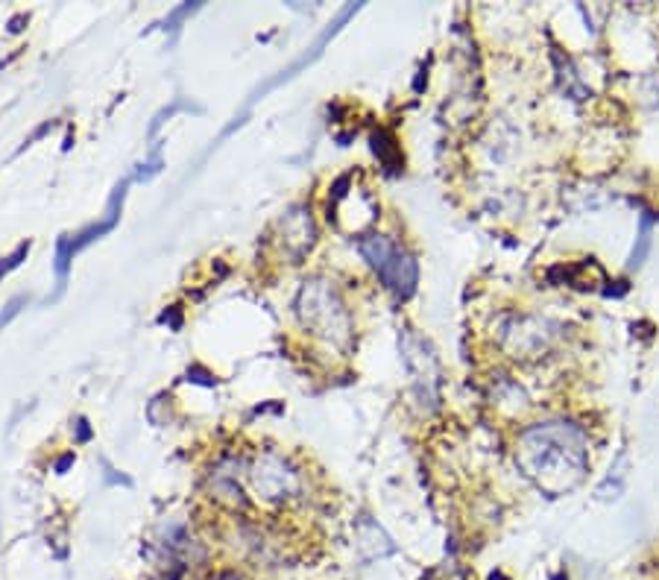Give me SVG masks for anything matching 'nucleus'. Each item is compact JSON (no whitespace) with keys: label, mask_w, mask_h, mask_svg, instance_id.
I'll list each match as a JSON object with an SVG mask.
<instances>
[{"label":"nucleus","mask_w":659,"mask_h":580,"mask_svg":"<svg viewBox=\"0 0 659 580\" xmlns=\"http://www.w3.org/2000/svg\"><path fill=\"white\" fill-rule=\"evenodd\" d=\"M516 467L542 496L560 499L578 490L589 472V440L569 419H546L522 428L513 446Z\"/></svg>","instance_id":"f257e3e1"},{"label":"nucleus","mask_w":659,"mask_h":580,"mask_svg":"<svg viewBox=\"0 0 659 580\" xmlns=\"http://www.w3.org/2000/svg\"><path fill=\"white\" fill-rule=\"evenodd\" d=\"M293 314H297L302 331H308L322 347L335 349V352L352 349L355 317L338 284L326 276H308L306 282L299 284Z\"/></svg>","instance_id":"f03ea898"},{"label":"nucleus","mask_w":659,"mask_h":580,"mask_svg":"<svg viewBox=\"0 0 659 580\" xmlns=\"http://www.w3.org/2000/svg\"><path fill=\"white\" fill-rule=\"evenodd\" d=\"M358 252L367 264L372 267V273L381 279L396 299H410L417 293L419 284V264L417 258L405 250L402 243H396L393 238H387L381 232L363 234L358 241Z\"/></svg>","instance_id":"7ed1b4c3"},{"label":"nucleus","mask_w":659,"mask_h":580,"mask_svg":"<svg viewBox=\"0 0 659 580\" xmlns=\"http://www.w3.org/2000/svg\"><path fill=\"white\" fill-rule=\"evenodd\" d=\"M247 481L258 499L270 501V504H284L306 492V472L276 449L258 451L247 463Z\"/></svg>","instance_id":"20e7f679"},{"label":"nucleus","mask_w":659,"mask_h":580,"mask_svg":"<svg viewBox=\"0 0 659 580\" xmlns=\"http://www.w3.org/2000/svg\"><path fill=\"white\" fill-rule=\"evenodd\" d=\"M560 326L548 317L510 314L499 322V349L516 361H539L555 352Z\"/></svg>","instance_id":"39448f33"},{"label":"nucleus","mask_w":659,"mask_h":580,"mask_svg":"<svg viewBox=\"0 0 659 580\" xmlns=\"http://www.w3.org/2000/svg\"><path fill=\"white\" fill-rule=\"evenodd\" d=\"M132 186V177H127L121 182V186L114 188L112 197H109V206H106V218L100 220V223L94 226H86L82 232L77 234H62L57 243V264H53V270H57V288L59 293L64 290V284H68V273H71V261L77 252H82L89 243L100 241L106 232H112L114 226H118V220H121V211H123V200H127V188Z\"/></svg>","instance_id":"423d86ee"},{"label":"nucleus","mask_w":659,"mask_h":580,"mask_svg":"<svg viewBox=\"0 0 659 580\" xmlns=\"http://www.w3.org/2000/svg\"><path fill=\"white\" fill-rule=\"evenodd\" d=\"M399 349H402V361L408 367L410 379H413V390H417V399L428 408H437L440 404V361H437L435 349L428 347L426 340L413 334L410 329H405L399 334Z\"/></svg>","instance_id":"0eeeda50"},{"label":"nucleus","mask_w":659,"mask_h":580,"mask_svg":"<svg viewBox=\"0 0 659 580\" xmlns=\"http://www.w3.org/2000/svg\"><path fill=\"white\" fill-rule=\"evenodd\" d=\"M276 234H279L276 241H279L284 256L293 258V261H302L317 243V223L311 209L308 206H290L279 218V223H276Z\"/></svg>","instance_id":"6e6552de"},{"label":"nucleus","mask_w":659,"mask_h":580,"mask_svg":"<svg viewBox=\"0 0 659 580\" xmlns=\"http://www.w3.org/2000/svg\"><path fill=\"white\" fill-rule=\"evenodd\" d=\"M355 540H358V551H361L363 560H378V557H387L396 551L393 540L367 516L355 528Z\"/></svg>","instance_id":"1a4fd4ad"},{"label":"nucleus","mask_w":659,"mask_h":580,"mask_svg":"<svg viewBox=\"0 0 659 580\" xmlns=\"http://www.w3.org/2000/svg\"><path fill=\"white\" fill-rule=\"evenodd\" d=\"M372 153L378 156V161L385 164L387 173H399L402 170V150L396 144L393 132H387V129H378L372 132Z\"/></svg>","instance_id":"9d476101"},{"label":"nucleus","mask_w":659,"mask_h":580,"mask_svg":"<svg viewBox=\"0 0 659 580\" xmlns=\"http://www.w3.org/2000/svg\"><path fill=\"white\" fill-rule=\"evenodd\" d=\"M27 256H30V241H21L16 250L9 252L7 258H0V279L12 273V270H18V267H21V261H24Z\"/></svg>","instance_id":"9b49d317"},{"label":"nucleus","mask_w":659,"mask_h":580,"mask_svg":"<svg viewBox=\"0 0 659 580\" xmlns=\"http://www.w3.org/2000/svg\"><path fill=\"white\" fill-rule=\"evenodd\" d=\"M182 109H188V112H191V103H186V100H173L168 109H161V112L153 118V123H150V138H156V132H159V129L164 127V123H168L173 114L182 112Z\"/></svg>","instance_id":"f8f14e48"},{"label":"nucleus","mask_w":659,"mask_h":580,"mask_svg":"<svg viewBox=\"0 0 659 580\" xmlns=\"http://www.w3.org/2000/svg\"><path fill=\"white\" fill-rule=\"evenodd\" d=\"M27 306V297H12L7 302V308H3V311H0V331L7 329L9 322L16 320L18 314H21V308Z\"/></svg>","instance_id":"ddd939ff"},{"label":"nucleus","mask_w":659,"mask_h":580,"mask_svg":"<svg viewBox=\"0 0 659 580\" xmlns=\"http://www.w3.org/2000/svg\"><path fill=\"white\" fill-rule=\"evenodd\" d=\"M188 381H193V384H202V387L218 384V379H214L209 370H202V367H191V370H188Z\"/></svg>","instance_id":"4468645a"},{"label":"nucleus","mask_w":659,"mask_h":580,"mask_svg":"<svg viewBox=\"0 0 659 580\" xmlns=\"http://www.w3.org/2000/svg\"><path fill=\"white\" fill-rule=\"evenodd\" d=\"M77 443H89L91 440V434H94V431H91V426H89V419L86 417H77Z\"/></svg>","instance_id":"2eb2a0df"},{"label":"nucleus","mask_w":659,"mask_h":580,"mask_svg":"<svg viewBox=\"0 0 659 580\" xmlns=\"http://www.w3.org/2000/svg\"><path fill=\"white\" fill-rule=\"evenodd\" d=\"M159 322H170L173 329H179V326H182V317H179L177 311H170V314H168V311H164V314L159 317Z\"/></svg>","instance_id":"dca6fc26"},{"label":"nucleus","mask_w":659,"mask_h":580,"mask_svg":"<svg viewBox=\"0 0 659 580\" xmlns=\"http://www.w3.org/2000/svg\"><path fill=\"white\" fill-rule=\"evenodd\" d=\"M71 463H73V451H68V454H62V458L57 460V472H59V476H64V469L71 467Z\"/></svg>","instance_id":"f3484780"}]
</instances>
